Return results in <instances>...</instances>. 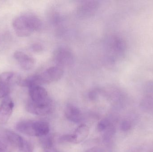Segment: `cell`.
<instances>
[{"mask_svg": "<svg viewBox=\"0 0 153 152\" xmlns=\"http://www.w3.org/2000/svg\"><path fill=\"white\" fill-rule=\"evenodd\" d=\"M13 26L17 36L26 37L30 36L34 31H40L43 28V23L36 15L27 14L16 18Z\"/></svg>", "mask_w": 153, "mask_h": 152, "instance_id": "obj_1", "label": "cell"}, {"mask_svg": "<svg viewBox=\"0 0 153 152\" xmlns=\"http://www.w3.org/2000/svg\"><path fill=\"white\" fill-rule=\"evenodd\" d=\"M16 129L20 133L30 136L42 137L48 134L50 131L47 122L36 120H22L16 126Z\"/></svg>", "mask_w": 153, "mask_h": 152, "instance_id": "obj_2", "label": "cell"}, {"mask_svg": "<svg viewBox=\"0 0 153 152\" xmlns=\"http://www.w3.org/2000/svg\"><path fill=\"white\" fill-rule=\"evenodd\" d=\"M53 59L56 66L67 68L73 64L74 57L73 53L68 47L62 46L57 48L53 54Z\"/></svg>", "mask_w": 153, "mask_h": 152, "instance_id": "obj_3", "label": "cell"}, {"mask_svg": "<svg viewBox=\"0 0 153 152\" xmlns=\"http://www.w3.org/2000/svg\"><path fill=\"white\" fill-rule=\"evenodd\" d=\"M29 90L30 100L36 104L47 105L52 104V101L48 96V92L41 86L36 85L30 87Z\"/></svg>", "mask_w": 153, "mask_h": 152, "instance_id": "obj_4", "label": "cell"}, {"mask_svg": "<svg viewBox=\"0 0 153 152\" xmlns=\"http://www.w3.org/2000/svg\"><path fill=\"white\" fill-rule=\"evenodd\" d=\"M64 74L63 70L57 66L50 67L39 74L41 84H48L60 80Z\"/></svg>", "mask_w": 153, "mask_h": 152, "instance_id": "obj_5", "label": "cell"}, {"mask_svg": "<svg viewBox=\"0 0 153 152\" xmlns=\"http://www.w3.org/2000/svg\"><path fill=\"white\" fill-rule=\"evenodd\" d=\"M14 104L11 98L5 97L0 106V125L7 123L13 111Z\"/></svg>", "mask_w": 153, "mask_h": 152, "instance_id": "obj_6", "label": "cell"}, {"mask_svg": "<svg viewBox=\"0 0 153 152\" xmlns=\"http://www.w3.org/2000/svg\"><path fill=\"white\" fill-rule=\"evenodd\" d=\"M99 7V4L97 1H84L78 6L77 13L80 17H90L96 12Z\"/></svg>", "mask_w": 153, "mask_h": 152, "instance_id": "obj_7", "label": "cell"}, {"mask_svg": "<svg viewBox=\"0 0 153 152\" xmlns=\"http://www.w3.org/2000/svg\"><path fill=\"white\" fill-rule=\"evenodd\" d=\"M14 58L18 62L22 68L28 70L33 68L35 65V60L31 56L19 51L14 53Z\"/></svg>", "mask_w": 153, "mask_h": 152, "instance_id": "obj_8", "label": "cell"}, {"mask_svg": "<svg viewBox=\"0 0 153 152\" xmlns=\"http://www.w3.org/2000/svg\"><path fill=\"white\" fill-rule=\"evenodd\" d=\"M27 111L30 113L37 116H45L51 112L53 109V104L38 105L29 101L26 106Z\"/></svg>", "mask_w": 153, "mask_h": 152, "instance_id": "obj_9", "label": "cell"}, {"mask_svg": "<svg viewBox=\"0 0 153 152\" xmlns=\"http://www.w3.org/2000/svg\"><path fill=\"white\" fill-rule=\"evenodd\" d=\"M65 115L69 120L74 123H79L82 119V113L80 110L72 104H69L66 106Z\"/></svg>", "mask_w": 153, "mask_h": 152, "instance_id": "obj_10", "label": "cell"}, {"mask_svg": "<svg viewBox=\"0 0 153 152\" xmlns=\"http://www.w3.org/2000/svg\"><path fill=\"white\" fill-rule=\"evenodd\" d=\"M89 133V129L86 125L82 124L79 126L74 133V144L81 142L88 137Z\"/></svg>", "mask_w": 153, "mask_h": 152, "instance_id": "obj_11", "label": "cell"}, {"mask_svg": "<svg viewBox=\"0 0 153 152\" xmlns=\"http://www.w3.org/2000/svg\"><path fill=\"white\" fill-rule=\"evenodd\" d=\"M6 140L12 145L19 149L23 145L24 139L16 133L11 131L5 132Z\"/></svg>", "mask_w": 153, "mask_h": 152, "instance_id": "obj_12", "label": "cell"}, {"mask_svg": "<svg viewBox=\"0 0 153 152\" xmlns=\"http://www.w3.org/2000/svg\"><path fill=\"white\" fill-rule=\"evenodd\" d=\"M21 79L20 78L17 76V75L13 72H4L0 75V82L9 85L10 83L13 82L14 80L18 84Z\"/></svg>", "mask_w": 153, "mask_h": 152, "instance_id": "obj_13", "label": "cell"}, {"mask_svg": "<svg viewBox=\"0 0 153 152\" xmlns=\"http://www.w3.org/2000/svg\"><path fill=\"white\" fill-rule=\"evenodd\" d=\"M47 135L42 137L41 138V144L43 147L45 149H51L53 145V141L52 137L49 136Z\"/></svg>", "mask_w": 153, "mask_h": 152, "instance_id": "obj_14", "label": "cell"}, {"mask_svg": "<svg viewBox=\"0 0 153 152\" xmlns=\"http://www.w3.org/2000/svg\"><path fill=\"white\" fill-rule=\"evenodd\" d=\"M10 92L9 85L0 82V98L6 97Z\"/></svg>", "mask_w": 153, "mask_h": 152, "instance_id": "obj_15", "label": "cell"}, {"mask_svg": "<svg viewBox=\"0 0 153 152\" xmlns=\"http://www.w3.org/2000/svg\"><path fill=\"white\" fill-rule=\"evenodd\" d=\"M19 150L20 152H33V147L31 144L25 140H24L23 145Z\"/></svg>", "mask_w": 153, "mask_h": 152, "instance_id": "obj_16", "label": "cell"}, {"mask_svg": "<svg viewBox=\"0 0 153 152\" xmlns=\"http://www.w3.org/2000/svg\"><path fill=\"white\" fill-rule=\"evenodd\" d=\"M132 127L131 122L128 120H124L122 121L121 124V129L124 132H126L130 130Z\"/></svg>", "mask_w": 153, "mask_h": 152, "instance_id": "obj_17", "label": "cell"}, {"mask_svg": "<svg viewBox=\"0 0 153 152\" xmlns=\"http://www.w3.org/2000/svg\"><path fill=\"white\" fill-rule=\"evenodd\" d=\"M109 121L107 120H101L98 124V126H97L98 130L100 132L103 131L109 126Z\"/></svg>", "mask_w": 153, "mask_h": 152, "instance_id": "obj_18", "label": "cell"}, {"mask_svg": "<svg viewBox=\"0 0 153 152\" xmlns=\"http://www.w3.org/2000/svg\"><path fill=\"white\" fill-rule=\"evenodd\" d=\"M153 148H151L149 146H144L137 148L134 152H153Z\"/></svg>", "mask_w": 153, "mask_h": 152, "instance_id": "obj_19", "label": "cell"}, {"mask_svg": "<svg viewBox=\"0 0 153 152\" xmlns=\"http://www.w3.org/2000/svg\"><path fill=\"white\" fill-rule=\"evenodd\" d=\"M32 50L36 52H40L43 50V46L38 43H35L32 45Z\"/></svg>", "mask_w": 153, "mask_h": 152, "instance_id": "obj_20", "label": "cell"}, {"mask_svg": "<svg viewBox=\"0 0 153 152\" xmlns=\"http://www.w3.org/2000/svg\"><path fill=\"white\" fill-rule=\"evenodd\" d=\"M6 148V142L4 139L0 138V152H4Z\"/></svg>", "mask_w": 153, "mask_h": 152, "instance_id": "obj_21", "label": "cell"}]
</instances>
